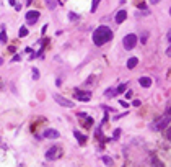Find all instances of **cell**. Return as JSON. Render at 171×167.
<instances>
[{
    "instance_id": "cell-1",
    "label": "cell",
    "mask_w": 171,
    "mask_h": 167,
    "mask_svg": "<svg viewBox=\"0 0 171 167\" xmlns=\"http://www.w3.org/2000/svg\"><path fill=\"white\" fill-rule=\"evenodd\" d=\"M111 40H112V31L109 26H98L93 31V43L96 46H103Z\"/></svg>"
},
{
    "instance_id": "cell-2",
    "label": "cell",
    "mask_w": 171,
    "mask_h": 167,
    "mask_svg": "<svg viewBox=\"0 0 171 167\" xmlns=\"http://www.w3.org/2000/svg\"><path fill=\"white\" fill-rule=\"evenodd\" d=\"M137 41H139L137 35H134V33H129V35H126L124 40H122V46H124V49L132 51L137 46Z\"/></svg>"
},
{
    "instance_id": "cell-3",
    "label": "cell",
    "mask_w": 171,
    "mask_h": 167,
    "mask_svg": "<svg viewBox=\"0 0 171 167\" xmlns=\"http://www.w3.org/2000/svg\"><path fill=\"white\" fill-rule=\"evenodd\" d=\"M54 102H57L60 105V107H65V108H73L75 107V103L72 102V100H69V98H64L62 95H54Z\"/></svg>"
},
{
    "instance_id": "cell-4",
    "label": "cell",
    "mask_w": 171,
    "mask_h": 167,
    "mask_svg": "<svg viewBox=\"0 0 171 167\" xmlns=\"http://www.w3.org/2000/svg\"><path fill=\"white\" fill-rule=\"evenodd\" d=\"M25 18H26L28 25H34V23L37 21V18H39V12H37V10H30V12L26 13Z\"/></svg>"
},
{
    "instance_id": "cell-5",
    "label": "cell",
    "mask_w": 171,
    "mask_h": 167,
    "mask_svg": "<svg viewBox=\"0 0 171 167\" xmlns=\"http://www.w3.org/2000/svg\"><path fill=\"white\" fill-rule=\"evenodd\" d=\"M168 125H169V115H165V116L161 118V120L156 123L153 128H155V130H158V131H161V130H165V128L168 126Z\"/></svg>"
},
{
    "instance_id": "cell-6",
    "label": "cell",
    "mask_w": 171,
    "mask_h": 167,
    "mask_svg": "<svg viewBox=\"0 0 171 167\" xmlns=\"http://www.w3.org/2000/svg\"><path fill=\"white\" fill-rule=\"evenodd\" d=\"M75 98L80 100V102H90V98H91V95L90 92H80V90H75Z\"/></svg>"
},
{
    "instance_id": "cell-7",
    "label": "cell",
    "mask_w": 171,
    "mask_h": 167,
    "mask_svg": "<svg viewBox=\"0 0 171 167\" xmlns=\"http://www.w3.org/2000/svg\"><path fill=\"white\" fill-rule=\"evenodd\" d=\"M42 136H44L46 139H57V138L60 136V133L57 130H46L44 133H42Z\"/></svg>"
},
{
    "instance_id": "cell-8",
    "label": "cell",
    "mask_w": 171,
    "mask_h": 167,
    "mask_svg": "<svg viewBox=\"0 0 171 167\" xmlns=\"http://www.w3.org/2000/svg\"><path fill=\"white\" fill-rule=\"evenodd\" d=\"M126 18H127V12H126V10H119V12L116 13V18H114V20H116L117 25H121V23L126 20Z\"/></svg>"
},
{
    "instance_id": "cell-9",
    "label": "cell",
    "mask_w": 171,
    "mask_h": 167,
    "mask_svg": "<svg viewBox=\"0 0 171 167\" xmlns=\"http://www.w3.org/2000/svg\"><path fill=\"white\" fill-rule=\"evenodd\" d=\"M55 156H57V147H55V146H52L51 149L46 152V159H47V161H54V157H55Z\"/></svg>"
},
{
    "instance_id": "cell-10",
    "label": "cell",
    "mask_w": 171,
    "mask_h": 167,
    "mask_svg": "<svg viewBox=\"0 0 171 167\" xmlns=\"http://www.w3.org/2000/svg\"><path fill=\"white\" fill-rule=\"evenodd\" d=\"M139 84H140L144 89H148L150 85H151V79H150V77H140V79H139Z\"/></svg>"
},
{
    "instance_id": "cell-11",
    "label": "cell",
    "mask_w": 171,
    "mask_h": 167,
    "mask_svg": "<svg viewBox=\"0 0 171 167\" xmlns=\"http://www.w3.org/2000/svg\"><path fill=\"white\" fill-rule=\"evenodd\" d=\"M137 64H139V59H137V58H130L129 61H127V67H129V69H134Z\"/></svg>"
},
{
    "instance_id": "cell-12",
    "label": "cell",
    "mask_w": 171,
    "mask_h": 167,
    "mask_svg": "<svg viewBox=\"0 0 171 167\" xmlns=\"http://www.w3.org/2000/svg\"><path fill=\"white\" fill-rule=\"evenodd\" d=\"M73 135H75V138H77V139H78L80 142H85V141H87V136L80 135V131H78V130H75V131H73Z\"/></svg>"
},
{
    "instance_id": "cell-13",
    "label": "cell",
    "mask_w": 171,
    "mask_h": 167,
    "mask_svg": "<svg viewBox=\"0 0 171 167\" xmlns=\"http://www.w3.org/2000/svg\"><path fill=\"white\" fill-rule=\"evenodd\" d=\"M46 7L49 8V10H54V8L57 7V2L55 0H46Z\"/></svg>"
},
{
    "instance_id": "cell-14",
    "label": "cell",
    "mask_w": 171,
    "mask_h": 167,
    "mask_svg": "<svg viewBox=\"0 0 171 167\" xmlns=\"http://www.w3.org/2000/svg\"><path fill=\"white\" fill-rule=\"evenodd\" d=\"M7 41H8L7 33H5V30H2V33H0V43H2V44H5Z\"/></svg>"
},
{
    "instance_id": "cell-15",
    "label": "cell",
    "mask_w": 171,
    "mask_h": 167,
    "mask_svg": "<svg viewBox=\"0 0 171 167\" xmlns=\"http://www.w3.org/2000/svg\"><path fill=\"white\" fill-rule=\"evenodd\" d=\"M18 36L20 38H25V36H28V28H20V31H18Z\"/></svg>"
},
{
    "instance_id": "cell-16",
    "label": "cell",
    "mask_w": 171,
    "mask_h": 167,
    "mask_svg": "<svg viewBox=\"0 0 171 167\" xmlns=\"http://www.w3.org/2000/svg\"><path fill=\"white\" fill-rule=\"evenodd\" d=\"M126 89H127V84H122V85H119L117 89H114V92H116V93H122Z\"/></svg>"
},
{
    "instance_id": "cell-17",
    "label": "cell",
    "mask_w": 171,
    "mask_h": 167,
    "mask_svg": "<svg viewBox=\"0 0 171 167\" xmlns=\"http://www.w3.org/2000/svg\"><path fill=\"white\" fill-rule=\"evenodd\" d=\"M37 79H39V70H37V67H33V80Z\"/></svg>"
},
{
    "instance_id": "cell-18",
    "label": "cell",
    "mask_w": 171,
    "mask_h": 167,
    "mask_svg": "<svg viewBox=\"0 0 171 167\" xmlns=\"http://www.w3.org/2000/svg\"><path fill=\"white\" fill-rule=\"evenodd\" d=\"M99 2H101V0H93V3H91V12H96V8H98V5H99Z\"/></svg>"
},
{
    "instance_id": "cell-19",
    "label": "cell",
    "mask_w": 171,
    "mask_h": 167,
    "mask_svg": "<svg viewBox=\"0 0 171 167\" xmlns=\"http://www.w3.org/2000/svg\"><path fill=\"white\" fill-rule=\"evenodd\" d=\"M69 18H70V20H72V21H77V20H78V17L75 15L73 12H70V13H69Z\"/></svg>"
},
{
    "instance_id": "cell-20",
    "label": "cell",
    "mask_w": 171,
    "mask_h": 167,
    "mask_svg": "<svg viewBox=\"0 0 171 167\" xmlns=\"http://www.w3.org/2000/svg\"><path fill=\"white\" fill-rule=\"evenodd\" d=\"M112 92H114V89H108L106 92H104V95H106V97H114Z\"/></svg>"
},
{
    "instance_id": "cell-21",
    "label": "cell",
    "mask_w": 171,
    "mask_h": 167,
    "mask_svg": "<svg viewBox=\"0 0 171 167\" xmlns=\"http://www.w3.org/2000/svg\"><path fill=\"white\" fill-rule=\"evenodd\" d=\"M103 162H104V164H108V165H111V164H112V161L109 159V157H106V156L103 157Z\"/></svg>"
},
{
    "instance_id": "cell-22",
    "label": "cell",
    "mask_w": 171,
    "mask_h": 167,
    "mask_svg": "<svg viewBox=\"0 0 171 167\" xmlns=\"http://www.w3.org/2000/svg\"><path fill=\"white\" fill-rule=\"evenodd\" d=\"M147 38H148V35H147V33H144V35H142V41H140V43H144V44H145V43H147Z\"/></svg>"
},
{
    "instance_id": "cell-23",
    "label": "cell",
    "mask_w": 171,
    "mask_h": 167,
    "mask_svg": "<svg viewBox=\"0 0 171 167\" xmlns=\"http://www.w3.org/2000/svg\"><path fill=\"white\" fill-rule=\"evenodd\" d=\"M119 135H121V130H116V131H114V139H116V138H119Z\"/></svg>"
},
{
    "instance_id": "cell-24",
    "label": "cell",
    "mask_w": 171,
    "mask_h": 167,
    "mask_svg": "<svg viewBox=\"0 0 171 167\" xmlns=\"http://www.w3.org/2000/svg\"><path fill=\"white\" fill-rule=\"evenodd\" d=\"M132 97V90H127L126 92V98H130Z\"/></svg>"
},
{
    "instance_id": "cell-25",
    "label": "cell",
    "mask_w": 171,
    "mask_h": 167,
    "mask_svg": "<svg viewBox=\"0 0 171 167\" xmlns=\"http://www.w3.org/2000/svg\"><path fill=\"white\" fill-rule=\"evenodd\" d=\"M132 105H134V107H140V100H134V103H132Z\"/></svg>"
},
{
    "instance_id": "cell-26",
    "label": "cell",
    "mask_w": 171,
    "mask_h": 167,
    "mask_svg": "<svg viewBox=\"0 0 171 167\" xmlns=\"http://www.w3.org/2000/svg\"><path fill=\"white\" fill-rule=\"evenodd\" d=\"M121 105H122V107H127V102H126V100H121V102H119Z\"/></svg>"
},
{
    "instance_id": "cell-27",
    "label": "cell",
    "mask_w": 171,
    "mask_h": 167,
    "mask_svg": "<svg viewBox=\"0 0 171 167\" xmlns=\"http://www.w3.org/2000/svg\"><path fill=\"white\" fill-rule=\"evenodd\" d=\"M158 2H160V0H150V3H153V5H156Z\"/></svg>"
},
{
    "instance_id": "cell-28",
    "label": "cell",
    "mask_w": 171,
    "mask_h": 167,
    "mask_svg": "<svg viewBox=\"0 0 171 167\" xmlns=\"http://www.w3.org/2000/svg\"><path fill=\"white\" fill-rule=\"evenodd\" d=\"M10 3H12V5H13V7H15V5H16V2H15V0H10Z\"/></svg>"
},
{
    "instance_id": "cell-29",
    "label": "cell",
    "mask_w": 171,
    "mask_h": 167,
    "mask_svg": "<svg viewBox=\"0 0 171 167\" xmlns=\"http://www.w3.org/2000/svg\"><path fill=\"white\" fill-rule=\"evenodd\" d=\"M31 2H33V0H26V5H30Z\"/></svg>"
},
{
    "instance_id": "cell-30",
    "label": "cell",
    "mask_w": 171,
    "mask_h": 167,
    "mask_svg": "<svg viewBox=\"0 0 171 167\" xmlns=\"http://www.w3.org/2000/svg\"><path fill=\"white\" fill-rule=\"evenodd\" d=\"M2 63H3V61H2V58H0V66H2Z\"/></svg>"
},
{
    "instance_id": "cell-31",
    "label": "cell",
    "mask_w": 171,
    "mask_h": 167,
    "mask_svg": "<svg viewBox=\"0 0 171 167\" xmlns=\"http://www.w3.org/2000/svg\"><path fill=\"white\" fill-rule=\"evenodd\" d=\"M153 167H156V164H153Z\"/></svg>"
}]
</instances>
